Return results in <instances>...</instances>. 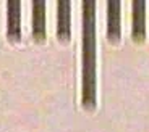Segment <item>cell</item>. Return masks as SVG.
<instances>
[{"label":"cell","instance_id":"1","mask_svg":"<svg viewBox=\"0 0 149 132\" xmlns=\"http://www.w3.org/2000/svg\"><path fill=\"white\" fill-rule=\"evenodd\" d=\"M83 107H96V2H83Z\"/></svg>","mask_w":149,"mask_h":132},{"label":"cell","instance_id":"2","mask_svg":"<svg viewBox=\"0 0 149 132\" xmlns=\"http://www.w3.org/2000/svg\"><path fill=\"white\" fill-rule=\"evenodd\" d=\"M107 13H109V21H107V37L110 42H118L120 41V2L112 0L107 3Z\"/></svg>","mask_w":149,"mask_h":132},{"label":"cell","instance_id":"3","mask_svg":"<svg viewBox=\"0 0 149 132\" xmlns=\"http://www.w3.org/2000/svg\"><path fill=\"white\" fill-rule=\"evenodd\" d=\"M33 36L39 42L45 39V3L42 0L33 3Z\"/></svg>","mask_w":149,"mask_h":132},{"label":"cell","instance_id":"4","mask_svg":"<svg viewBox=\"0 0 149 132\" xmlns=\"http://www.w3.org/2000/svg\"><path fill=\"white\" fill-rule=\"evenodd\" d=\"M144 7L146 3L143 0L133 2V41L134 42H143L146 36V28H144Z\"/></svg>","mask_w":149,"mask_h":132},{"label":"cell","instance_id":"5","mask_svg":"<svg viewBox=\"0 0 149 132\" xmlns=\"http://www.w3.org/2000/svg\"><path fill=\"white\" fill-rule=\"evenodd\" d=\"M57 36L62 42L70 39V2L63 0L58 2V24H57Z\"/></svg>","mask_w":149,"mask_h":132},{"label":"cell","instance_id":"6","mask_svg":"<svg viewBox=\"0 0 149 132\" xmlns=\"http://www.w3.org/2000/svg\"><path fill=\"white\" fill-rule=\"evenodd\" d=\"M19 7V2H8V37L11 41H19L21 37Z\"/></svg>","mask_w":149,"mask_h":132}]
</instances>
